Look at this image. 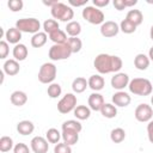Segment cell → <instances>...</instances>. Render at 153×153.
<instances>
[{
    "label": "cell",
    "instance_id": "d6a6232c",
    "mask_svg": "<svg viewBox=\"0 0 153 153\" xmlns=\"http://www.w3.org/2000/svg\"><path fill=\"white\" fill-rule=\"evenodd\" d=\"M62 129H71V130H75L78 133L81 131L82 129V126L79 121H75V120H68V121H65L62 123Z\"/></svg>",
    "mask_w": 153,
    "mask_h": 153
},
{
    "label": "cell",
    "instance_id": "52a82bcc",
    "mask_svg": "<svg viewBox=\"0 0 153 153\" xmlns=\"http://www.w3.org/2000/svg\"><path fill=\"white\" fill-rule=\"evenodd\" d=\"M56 66L51 62H45L41 66L39 71H38V80L42 84H53V81L56 78Z\"/></svg>",
    "mask_w": 153,
    "mask_h": 153
},
{
    "label": "cell",
    "instance_id": "f35d334b",
    "mask_svg": "<svg viewBox=\"0 0 153 153\" xmlns=\"http://www.w3.org/2000/svg\"><path fill=\"white\" fill-rule=\"evenodd\" d=\"M7 6H8V8H10L12 12H18V11H20V10L23 8L24 4H23L22 0H10V1L7 2Z\"/></svg>",
    "mask_w": 153,
    "mask_h": 153
},
{
    "label": "cell",
    "instance_id": "f546056e",
    "mask_svg": "<svg viewBox=\"0 0 153 153\" xmlns=\"http://www.w3.org/2000/svg\"><path fill=\"white\" fill-rule=\"evenodd\" d=\"M49 38H50L55 44H62V43H66V42L68 41L66 32L62 31V30H60V29H59L57 31L50 33V35H49Z\"/></svg>",
    "mask_w": 153,
    "mask_h": 153
},
{
    "label": "cell",
    "instance_id": "d590c367",
    "mask_svg": "<svg viewBox=\"0 0 153 153\" xmlns=\"http://www.w3.org/2000/svg\"><path fill=\"white\" fill-rule=\"evenodd\" d=\"M47 92H48V96H49L50 98H53V99H54V98H57V97L61 94L62 88H61V86H60L59 84L53 82V84H50V85L48 86Z\"/></svg>",
    "mask_w": 153,
    "mask_h": 153
},
{
    "label": "cell",
    "instance_id": "8992f818",
    "mask_svg": "<svg viewBox=\"0 0 153 153\" xmlns=\"http://www.w3.org/2000/svg\"><path fill=\"white\" fill-rule=\"evenodd\" d=\"M16 27L22 32H27V33L35 35V33L39 32L41 23L36 18H22V19L17 20Z\"/></svg>",
    "mask_w": 153,
    "mask_h": 153
},
{
    "label": "cell",
    "instance_id": "5b68a950",
    "mask_svg": "<svg viewBox=\"0 0 153 153\" xmlns=\"http://www.w3.org/2000/svg\"><path fill=\"white\" fill-rule=\"evenodd\" d=\"M72 50L68 45V43H62V44H54L49 49V59L53 61H61L66 60L72 55Z\"/></svg>",
    "mask_w": 153,
    "mask_h": 153
},
{
    "label": "cell",
    "instance_id": "b9f144b4",
    "mask_svg": "<svg viewBox=\"0 0 153 153\" xmlns=\"http://www.w3.org/2000/svg\"><path fill=\"white\" fill-rule=\"evenodd\" d=\"M147 135H148V140L151 143H153V121L151 120L147 124Z\"/></svg>",
    "mask_w": 153,
    "mask_h": 153
},
{
    "label": "cell",
    "instance_id": "ab89813d",
    "mask_svg": "<svg viewBox=\"0 0 153 153\" xmlns=\"http://www.w3.org/2000/svg\"><path fill=\"white\" fill-rule=\"evenodd\" d=\"M8 51H10L8 43L6 41H1L0 42V59H2V60L6 59L7 55H8Z\"/></svg>",
    "mask_w": 153,
    "mask_h": 153
},
{
    "label": "cell",
    "instance_id": "f1b7e54d",
    "mask_svg": "<svg viewBox=\"0 0 153 153\" xmlns=\"http://www.w3.org/2000/svg\"><path fill=\"white\" fill-rule=\"evenodd\" d=\"M110 139L115 143H121L126 139V131L123 128H115L110 133Z\"/></svg>",
    "mask_w": 153,
    "mask_h": 153
},
{
    "label": "cell",
    "instance_id": "ee69618b",
    "mask_svg": "<svg viewBox=\"0 0 153 153\" xmlns=\"http://www.w3.org/2000/svg\"><path fill=\"white\" fill-rule=\"evenodd\" d=\"M114 6L118 11H122V10L126 8V5H124V1L123 0H114Z\"/></svg>",
    "mask_w": 153,
    "mask_h": 153
},
{
    "label": "cell",
    "instance_id": "7bdbcfd3",
    "mask_svg": "<svg viewBox=\"0 0 153 153\" xmlns=\"http://www.w3.org/2000/svg\"><path fill=\"white\" fill-rule=\"evenodd\" d=\"M109 0H93V5H94V7H97V8H102V7H105V6H108L109 5Z\"/></svg>",
    "mask_w": 153,
    "mask_h": 153
},
{
    "label": "cell",
    "instance_id": "cb8c5ba5",
    "mask_svg": "<svg viewBox=\"0 0 153 153\" xmlns=\"http://www.w3.org/2000/svg\"><path fill=\"white\" fill-rule=\"evenodd\" d=\"M87 86H88V81H87L85 78H82V76L75 78V79L73 80V82H72V88H73V91H74L75 93H81V92H84Z\"/></svg>",
    "mask_w": 153,
    "mask_h": 153
},
{
    "label": "cell",
    "instance_id": "681fc988",
    "mask_svg": "<svg viewBox=\"0 0 153 153\" xmlns=\"http://www.w3.org/2000/svg\"><path fill=\"white\" fill-rule=\"evenodd\" d=\"M149 36H151V39L153 41V25L151 26V31H149Z\"/></svg>",
    "mask_w": 153,
    "mask_h": 153
},
{
    "label": "cell",
    "instance_id": "7402d4cb",
    "mask_svg": "<svg viewBox=\"0 0 153 153\" xmlns=\"http://www.w3.org/2000/svg\"><path fill=\"white\" fill-rule=\"evenodd\" d=\"M27 102V96L23 91H14L11 94V103L16 106H23Z\"/></svg>",
    "mask_w": 153,
    "mask_h": 153
},
{
    "label": "cell",
    "instance_id": "bcb514c9",
    "mask_svg": "<svg viewBox=\"0 0 153 153\" xmlns=\"http://www.w3.org/2000/svg\"><path fill=\"white\" fill-rule=\"evenodd\" d=\"M123 1H124L126 7H131V6H135L137 4V0H123Z\"/></svg>",
    "mask_w": 153,
    "mask_h": 153
},
{
    "label": "cell",
    "instance_id": "7a4b0ae2",
    "mask_svg": "<svg viewBox=\"0 0 153 153\" xmlns=\"http://www.w3.org/2000/svg\"><path fill=\"white\" fill-rule=\"evenodd\" d=\"M128 88L136 96H148L152 93V82L146 78H135L129 81Z\"/></svg>",
    "mask_w": 153,
    "mask_h": 153
},
{
    "label": "cell",
    "instance_id": "5bb4252c",
    "mask_svg": "<svg viewBox=\"0 0 153 153\" xmlns=\"http://www.w3.org/2000/svg\"><path fill=\"white\" fill-rule=\"evenodd\" d=\"M87 102H88V108L91 110H93V111H100L102 106L104 105V97L100 93L94 92V93L90 94Z\"/></svg>",
    "mask_w": 153,
    "mask_h": 153
},
{
    "label": "cell",
    "instance_id": "6da1fadb",
    "mask_svg": "<svg viewBox=\"0 0 153 153\" xmlns=\"http://www.w3.org/2000/svg\"><path fill=\"white\" fill-rule=\"evenodd\" d=\"M122 59L116 55H109V54H99L96 56L93 61L94 68L100 74H108L118 72L122 68Z\"/></svg>",
    "mask_w": 153,
    "mask_h": 153
},
{
    "label": "cell",
    "instance_id": "ac0fdd59",
    "mask_svg": "<svg viewBox=\"0 0 153 153\" xmlns=\"http://www.w3.org/2000/svg\"><path fill=\"white\" fill-rule=\"evenodd\" d=\"M5 38L8 43L12 44H18L19 41L22 39V31H19L16 26L14 27H10L6 32H5Z\"/></svg>",
    "mask_w": 153,
    "mask_h": 153
},
{
    "label": "cell",
    "instance_id": "d6986e66",
    "mask_svg": "<svg viewBox=\"0 0 153 153\" xmlns=\"http://www.w3.org/2000/svg\"><path fill=\"white\" fill-rule=\"evenodd\" d=\"M12 54H13L14 60H17V61H24V60L27 57L29 51H27V48H26V45H25V44L18 43V44H16V45H14Z\"/></svg>",
    "mask_w": 153,
    "mask_h": 153
},
{
    "label": "cell",
    "instance_id": "4316f807",
    "mask_svg": "<svg viewBox=\"0 0 153 153\" xmlns=\"http://www.w3.org/2000/svg\"><path fill=\"white\" fill-rule=\"evenodd\" d=\"M66 32L71 36V37H78V35L81 32V25L79 22L72 20L67 24L66 26Z\"/></svg>",
    "mask_w": 153,
    "mask_h": 153
},
{
    "label": "cell",
    "instance_id": "7c38bea8",
    "mask_svg": "<svg viewBox=\"0 0 153 153\" xmlns=\"http://www.w3.org/2000/svg\"><path fill=\"white\" fill-rule=\"evenodd\" d=\"M129 76L128 74L126 73H116L112 78H111V86L115 88V90H118V91H122L124 87H127L129 85Z\"/></svg>",
    "mask_w": 153,
    "mask_h": 153
},
{
    "label": "cell",
    "instance_id": "74e56055",
    "mask_svg": "<svg viewBox=\"0 0 153 153\" xmlns=\"http://www.w3.org/2000/svg\"><path fill=\"white\" fill-rule=\"evenodd\" d=\"M54 153H72V148L69 145L65 142H61V143L59 142L54 147Z\"/></svg>",
    "mask_w": 153,
    "mask_h": 153
},
{
    "label": "cell",
    "instance_id": "9c48e42d",
    "mask_svg": "<svg viewBox=\"0 0 153 153\" xmlns=\"http://www.w3.org/2000/svg\"><path fill=\"white\" fill-rule=\"evenodd\" d=\"M134 116L139 122H149L153 117V109L148 104H145V103L139 104L135 109Z\"/></svg>",
    "mask_w": 153,
    "mask_h": 153
},
{
    "label": "cell",
    "instance_id": "c3c4849f",
    "mask_svg": "<svg viewBox=\"0 0 153 153\" xmlns=\"http://www.w3.org/2000/svg\"><path fill=\"white\" fill-rule=\"evenodd\" d=\"M148 57H149V60H152L153 61V47L149 49V51H148Z\"/></svg>",
    "mask_w": 153,
    "mask_h": 153
},
{
    "label": "cell",
    "instance_id": "4dcf8cb0",
    "mask_svg": "<svg viewBox=\"0 0 153 153\" xmlns=\"http://www.w3.org/2000/svg\"><path fill=\"white\" fill-rule=\"evenodd\" d=\"M62 137V135H61V133L57 130V129H55V128H50V129H48L47 130V133H45V139L48 140V142H50V143H59V141H60V139Z\"/></svg>",
    "mask_w": 153,
    "mask_h": 153
},
{
    "label": "cell",
    "instance_id": "1f68e13d",
    "mask_svg": "<svg viewBox=\"0 0 153 153\" xmlns=\"http://www.w3.org/2000/svg\"><path fill=\"white\" fill-rule=\"evenodd\" d=\"M43 29H44V32L45 33H53L55 31L59 30V23L57 20L55 19H47L44 23H43Z\"/></svg>",
    "mask_w": 153,
    "mask_h": 153
},
{
    "label": "cell",
    "instance_id": "9a60e30c",
    "mask_svg": "<svg viewBox=\"0 0 153 153\" xmlns=\"http://www.w3.org/2000/svg\"><path fill=\"white\" fill-rule=\"evenodd\" d=\"M19 69H20V66L18 63L17 60L14 59H10V60H6L5 63H4V72L10 75V76H13V75H17L19 73Z\"/></svg>",
    "mask_w": 153,
    "mask_h": 153
},
{
    "label": "cell",
    "instance_id": "7dc6e473",
    "mask_svg": "<svg viewBox=\"0 0 153 153\" xmlns=\"http://www.w3.org/2000/svg\"><path fill=\"white\" fill-rule=\"evenodd\" d=\"M57 2H59L57 0H54V1H45V0H44V1H43V4H44L45 6H50V8H51L53 6H55Z\"/></svg>",
    "mask_w": 153,
    "mask_h": 153
},
{
    "label": "cell",
    "instance_id": "ffe728a7",
    "mask_svg": "<svg viewBox=\"0 0 153 153\" xmlns=\"http://www.w3.org/2000/svg\"><path fill=\"white\" fill-rule=\"evenodd\" d=\"M17 130L19 134L22 135H30L32 134V131L35 130V126L31 121L29 120H24V121H20L18 124H17Z\"/></svg>",
    "mask_w": 153,
    "mask_h": 153
},
{
    "label": "cell",
    "instance_id": "83f0119b",
    "mask_svg": "<svg viewBox=\"0 0 153 153\" xmlns=\"http://www.w3.org/2000/svg\"><path fill=\"white\" fill-rule=\"evenodd\" d=\"M100 114L106 118H114L117 115V109L115 105L110 103H104V105L100 109Z\"/></svg>",
    "mask_w": 153,
    "mask_h": 153
},
{
    "label": "cell",
    "instance_id": "8d00e7d4",
    "mask_svg": "<svg viewBox=\"0 0 153 153\" xmlns=\"http://www.w3.org/2000/svg\"><path fill=\"white\" fill-rule=\"evenodd\" d=\"M120 30H121L122 32H124V33H133V32H135L136 26H135L133 23H130L129 20L123 19V20L121 22V24H120Z\"/></svg>",
    "mask_w": 153,
    "mask_h": 153
},
{
    "label": "cell",
    "instance_id": "ba28073f",
    "mask_svg": "<svg viewBox=\"0 0 153 153\" xmlns=\"http://www.w3.org/2000/svg\"><path fill=\"white\" fill-rule=\"evenodd\" d=\"M75 108H76V96H74L73 93H66L57 103V110L60 114L63 115L74 111Z\"/></svg>",
    "mask_w": 153,
    "mask_h": 153
},
{
    "label": "cell",
    "instance_id": "f6af8a7d",
    "mask_svg": "<svg viewBox=\"0 0 153 153\" xmlns=\"http://www.w3.org/2000/svg\"><path fill=\"white\" fill-rule=\"evenodd\" d=\"M69 5L72 6H75V7H79V6H84L87 4V0H81V1H75V0H69L68 1Z\"/></svg>",
    "mask_w": 153,
    "mask_h": 153
},
{
    "label": "cell",
    "instance_id": "d4e9b609",
    "mask_svg": "<svg viewBox=\"0 0 153 153\" xmlns=\"http://www.w3.org/2000/svg\"><path fill=\"white\" fill-rule=\"evenodd\" d=\"M47 39H48V36L45 32H37L35 33L32 37H31V45L33 48H41L43 47L45 43H47Z\"/></svg>",
    "mask_w": 153,
    "mask_h": 153
},
{
    "label": "cell",
    "instance_id": "836d02e7",
    "mask_svg": "<svg viewBox=\"0 0 153 153\" xmlns=\"http://www.w3.org/2000/svg\"><path fill=\"white\" fill-rule=\"evenodd\" d=\"M67 43H68L72 53H79L81 50V48H82V42L78 37H69Z\"/></svg>",
    "mask_w": 153,
    "mask_h": 153
},
{
    "label": "cell",
    "instance_id": "30bf717a",
    "mask_svg": "<svg viewBox=\"0 0 153 153\" xmlns=\"http://www.w3.org/2000/svg\"><path fill=\"white\" fill-rule=\"evenodd\" d=\"M120 31V26L117 23L112 22V20H108V22H104L102 25H100V33L102 36L106 37V38H110V37H115Z\"/></svg>",
    "mask_w": 153,
    "mask_h": 153
},
{
    "label": "cell",
    "instance_id": "8fae6325",
    "mask_svg": "<svg viewBox=\"0 0 153 153\" xmlns=\"http://www.w3.org/2000/svg\"><path fill=\"white\" fill-rule=\"evenodd\" d=\"M31 149L33 151V153H47L49 149V143L48 140L42 137V136H35L32 137L31 142H30Z\"/></svg>",
    "mask_w": 153,
    "mask_h": 153
},
{
    "label": "cell",
    "instance_id": "3957f363",
    "mask_svg": "<svg viewBox=\"0 0 153 153\" xmlns=\"http://www.w3.org/2000/svg\"><path fill=\"white\" fill-rule=\"evenodd\" d=\"M51 16L54 19L61 20V22H72L74 17V11L71 6H67L63 2H57L55 6L50 8Z\"/></svg>",
    "mask_w": 153,
    "mask_h": 153
},
{
    "label": "cell",
    "instance_id": "2e32d148",
    "mask_svg": "<svg viewBox=\"0 0 153 153\" xmlns=\"http://www.w3.org/2000/svg\"><path fill=\"white\" fill-rule=\"evenodd\" d=\"M87 81H88V87H90L91 90L96 91V92L103 90V87H104V85H105L104 78H103L102 75H99V74H93V75H91Z\"/></svg>",
    "mask_w": 153,
    "mask_h": 153
},
{
    "label": "cell",
    "instance_id": "e0dca14e",
    "mask_svg": "<svg viewBox=\"0 0 153 153\" xmlns=\"http://www.w3.org/2000/svg\"><path fill=\"white\" fill-rule=\"evenodd\" d=\"M62 140L65 143L72 146V145H75L79 140V133L75 131V130H71V129H62Z\"/></svg>",
    "mask_w": 153,
    "mask_h": 153
},
{
    "label": "cell",
    "instance_id": "f907efd6",
    "mask_svg": "<svg viewBox=\"0 0 153 153\" xmlns=\"http://www.w3.org/2000/svg\"><path fill=\"white\" fill-rule=\"evenodd\" d=\"M151 104H152V105H153V96H152V97H151Z\"/></svg>",
    "mask_w": 153,
    "mask_h": 153
},
{
    "label": "cell",
    "instance_id": "484cf974",
    "mask_svg": "<svg viewBox=\"0 0 153 153\" xmlns=\"http://www.w3.org/2000/svg\"><path fill=\"white\" fill-rule=\"evenodd\" d=\"M74 116L78 120H87L91 116V109L86 105H78L74 109Z\"/></svg>",
    "mask_w": 153,
    "mask_h": 153
},
{
    "label": "cell",
    "instance_id": "60d3db41",
    "mask_svg": "<svg viewBox=\"0 0 153 153\" xmlns=\"http://www.w3.org/2000/svg\"><path fill=\"white\" fill-rule=\"evenodd\" d=\"M13 153H30V149L25 143L19 142L13 147Z\"/></svg>",
    "mask_w": 153,
    "mask_h": 153
},
{
    "label": "cell",
    "instance_id": "4fadbf2b",
    "mask_svg": "<svg viewBox=\"0 0 153 153\" xmlns=\"http://www.w3.org/2000/svg\"><path fill=\"white\" fill-rule=\"evenodd\" d=\"M111 99H112V103L115 104V106H120V108L128 106L131 102L130 96L124 91H118V92L114 93Z\"/></svg>",
    "mask_w": 153,
    "mask_h": 153
},
{
    "label": "cell",
    "instance_id": "44dd1931",
    "mask_svg": "<svg viewBox=\"0 0 153 153\" xmlns=\"http://www.w3.org/2000/svg\"><path fill=\"white\" fill-rule=\"evenodd\" d=\"M126 19L129 20L130 23H133L135 26H139L143 22V14H142V12L140 10H130L127 13Z\"/></svg>",
    "mask_w": 153,
    "mask_h": 153
},
{
    "label": "cell",
    "instance_id": "277c9868",
    "mask_svg": "<svg viewBox=\"0 0 153 153\" xmlns=\"http://www.w3.org/2000/svg\"><path fill=\"white\" fill-rule=\"evenodd\" d=\"M81 14H82V18L86 22H88L90 24H93V25L103 24L104 19H105L104 13L99 8H97L94 6H86V7H84Z\"/></svg>",
    "mask_w": 153,
    "mask_h": 153
},
{
    "label": "cell",
    "instance_id": "603a6c76",
    "mask_svg": "<svg viewBox=\"0 0 153 153\" xmlns=\"http://www.w3.org/2000/svg\"><path fill=\"white\" fill-rule=\"evenodd\" d=\"M134 66L139 71H146L149 66V57L145 54H137L134 59Z\"/></svg>",
    "mask_w": 153,
    "mask_h": 153
},
{
    "label": "cell",
    "instance_id": "e575fe53",
    "mask_svg": "<svg viewBox=\"0 0 153 153\" xmlns=\"http://www.w3.org/2000/svg\"><path fill=\"white\" fill-rule=\"evenodd\" d=\"M13 148V140L10 136H2L0 139V151L2 153L8 152Z\"/></svg>",
    "mask_w": 153,
    "mask_h": 153
}]
</instances>
